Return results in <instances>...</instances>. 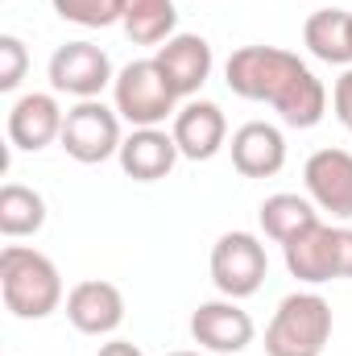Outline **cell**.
<instances>
[{"mask_svg":"<svg viewBox=\"0 0 352 356\" xmlns=\"http://www.w3.org/2000/svg\"><path fill=\"white\" fill-rule=\"evenodd\" d=\"M58 145H63L75 162H83V166L108 162V158L120 154V145H125V137H120V112L108 108L104 99H79L75 108H67Z\"/></svg>","mask_w":352,"mask_h":356,"instance_id":"obj_5","label":"cell"},{"mask_svg":"<svg viewBox=\"0 0 352 356\" xmlns=\"http://www.w3.org/2000/svg\"><path fill=\"white\" fill-rule=\"evenodd\" d=\"M120 170L133 178V182H158L175 170V162L182 158L175 145V133H162V129H133L120 145Z\"/></svg>","mask_w":352,"mask_h":356,"instance_id":"obj_16","label":"cell"},{"mask_svg":"<svg viewBox=\"0 0 352 356\" xmlns=\"http://www.w3.org/2000/svg\"><path fill=\"white\" fill-rule=\"evenodd\" d=\"M63 120H67V112L58 108L54 95L29 91V95H21V99L8 108V141H13L17 149L38 154V149H46L50 141L63 137Z\"/></svg>","mask_w":352,"mask_h":356,"instance_id":"obj_13","label":"cell"},{"mask_svg":"<svg viewBox=\"0 0 352 356\" xmlns=\"http://www.w3.org/2000/svg\"><path fill=\"white\" fill-rule=\"evenodd\" d=\"M282 257H286L290 277H298L307 286L332 282V277H340V228L319 220L315 228H307L303 236L282 245Z\"/></svg>","mask_w":352,"mask_h":356,"instance_id":"obj_10","label":"cell"},{"mask_svg":"<svg viewBox=\"0 0 352 356\" xmlns=\"http://www.w3.org/2000/svg\"><path fill=\"white\" fill-rule=\"evenodd\" d=\"M224 79L241 99L269 104L290 129H315L328 112V91L315 71L278 46H241L224 63Z\"/></svg>","mask_w":352,"mask_h":356,"instance_id":"obj_1","label":"cell"},{"mask_svg":"<svg viewBox=\"0 0 352 356\" xmlns=\"http://www.w3.org/2000/svg\"><path fill=\"white\" fill-rule=\"evenodd\" d=\"M303 42L319 63L352 67V13L344 8H319L303 25Z\"/></svg>","mask_w":352,"mask_h":356,"instance_id":"obj_17","label":"cell"},{"mask_svg":"<svg viewBox=\"0 0 352 356\" xmlns=\"http://www.w3.org/2000/svg\"><path fill=\"white\" fill-rule=\"evenodd\" d=\"M25 67H29L25 42H21V38H13V33H0V91H17V88H21Z\"/></svg>","mask_w":352,"mask_h":356,"instance_id":"obj_22","label":"cell"},{"mask_svg":"<svg viewBox=\"0 0 352 356\" xmlns=\"http://www.w3.org/2000/svg\"><path fill=\"white\" fill-rule=\"evenodd\" d=\"M257 220H262V232L269 236V241L290 245L294 236H303L307 228H315V224H319V211H315V203H311V199L290 195V191H278V195H269V199L262 203Z\"/></svg>","mask_w":352,"mask_h":356,"instance_id":"obj_18","label":"cell"},{"mask_svg":"<svg viewBox=\"0 0 352 356\" xmlns=\"http://www.w3.org/2000/svg\"><path fill=\"white\" fill-rule=\"evenodd\" d=\"M232 166L245 178H273L286 166V137L269 120H249L232 133Z\"/></svg>","mask_w":352,"mask_h":356,"instance_id":"obj_15","label":"cell"},{"mask_svg":"<svg viewBox=\"0 0 352 356\" xmlns=\"http://www.w3.org/2000/svg\"><path fill=\"white\" fill-rule=\"evenodd\" d=\"M42 224H46V199L33 186L4 182L0 186V232L8 241H17V236L42 232Z\"/></svg>","mask_w":352,"mask_h":356,"instance_id":"obj_20","label":"cell"},{"mask_svg":"<svg viewBox=\"0 0 352 356\" xmlns=\"http://www.w3.org/2000/svg\"><path fill=\"white\" fill-rule=\"evenodd\" d=\"M67 319L83 336H112L125 323V298H120V290L112 282L88 277V282L71 286V294H67Z\"/></svg>","mask_w":352,"mask_h":356,"instance_id":"obj_12","label":"cell"},{"mask_svg":"<svg viewBox=\"0 0 352 356\" xmlns=\"http://www.w3.org/2000/svg\"><path fill=\"white\" fill-rule=\"evenodd\" d=\"M0 298L17 319H46L63 307V277L54 261L25 245L0 249Z\"/></svg>","mask_w":352,"mask_h":356,"instance_id":"obj_2","label":"cell"},{"mask_svg":"<svg viewBox=\"0 0 352 356\" xmlns=\"http://www.w3.org/2000/svg\"><path fill=\"white\" fill-rule=\"evenodd\" d=\"M166 356H203V353H166Z\"/></svg>","mask_w":352,"mask_h":356,"instance_id":"obj_26","label":"cell"},{"mask_svg":"<svg viewBox=\"0 0 352 356\" xmlns=\"http://www.w3.org/2000/svg\"><path fill=\"white\" fill-rule=\"evenodd\" d=\"M54 13L71 25L104 29V25L120 21V0H54Z\"/></svg>","mask_w":352,"mask_h":356,"instance_id":"obj_21","label":"cell"},{"mask_svg":"<svg viewBox=\"0 0 352 356\" xmlns=\"http://www.w3.org/2000/svg\"><path fill=\"white\" fill-rule=\"evenodd\" d=\"M175 145L182 158H191V162H207V158H216L220 149H224V141H228V120H224V112H220V104H211V99H191L186 108H178L175 112Z\"/></svg>","mask_w":352,"mask_h":356,"instance_id":"obj_11","label":"cell"},{"mask_svg":"<svg viewBox=\"0 0 352 356\" xmlns=\"http://www.w3.org/2000/svg\"><path fill=\"white\" fill-rule=\"evenodd\" d=\"M269 273L265 245L253 232H224L211 245V282L224 298H249L257 294Z\"/></svg>","mask_w":352,"mask_h":356,"instance_id":"obj_6","label":"cell"},{"mask_svg":"<svg viewBox=\"0 0 352 356\" xmlns=\"http://www.w3.org/2000/svg\"><path fill=\"white\" fill-rule=\"evenodd\" d=\"M191 336L207 353H245L253 344V319L237 307V298L199 302L191 315Z\"/></svg>","mask_w":352,"mask_h":356,"instance_id":"obj_9","label":"cell"},{"mask_svg":"<svg viewBox=\"0 0 352 356\" xmlns=\"http://www.w3.org/2000/svg\"><path fill=\"white\" fill-rule=\"evenodd\" d=\"M154 63L162 67V75L170 79V88H175L178 99H182V95H195V91L207 83L216 58H211L207 38H199V33H175L170 42L158 46Z\"/></svg>","mask_w":352,"mask_h":356,"instance_id":"obj_14","label":"cell"},{"mask_svg":"<svg viewBox=\"0 0 352 356\" xmlns=\"http://www.w3.org/2000/svg\"><path fill=\"white\" fill-rule=\"evenodd\" d=\"M340 277H352V228H340Z\"/></svg>","mask_w":352,"mask_h":356,"instance_id":"obj_24","label":"cell"},{"mask_svg":"<svg viewBox=\"0 0 352 356\" xmlns=\"http://www.w3.org/2000/svg\"><path fill=\"white\" fill-rule=\"evenodd\" d=\"M120 25L133 46H162L175 38V0H120Z\"/></svg>","mask_w":352,"mask_h":356,"instance_id":"obj_19","label":"cell"},{"mask_svg":"<svg viewBox=\"0 0 352 356\" xmlns=\"http://www.w3.org/2000/svg\"><path fill=\"white\" fill-rule=\"evenodd\" d=\"M328 340H332V307H328V298H319L311 290L286 294L265 327L269 356H323Z\"/></svg>","mask_w":352,"mask_h":356,"instance_id":"obj_3","label":"cell"},{"mask_svg":"<svg viewBox=\"0 0 352 356\" xmlns=\"http://www.w3.org/2000/svg\"><path fill=\"white\" fill-rule=\"evenodd\" d=\"M175 104H178V91L170 88V79L162 75V67L154 58L129 63L112 83V108L133 129H158L162 120H170L178 112Z\"/></svg>","mask_w":352,"mask_h":356,"instance_id":"obj_4","label":"cell"},{"mask_svg":"<svg viewBox=\"0 0 352 356\" xmlns=\"http://www.w3.org/2000/svg\"><path fill=\"white\" fill-rule=\"evenodd\" d=\"M50 88L67 91L75 99H99V91L108 83H116L112 75V58L91 46V42H67L50 54Z\"/></svg>","mask_w":352,"mask_h":356,"instance_id":"obj_7","label":"cell"},{"mask_svg":"<svg viewBox=\"0 0 352 356\" xmlns=\"http://www.w3.org/2000/svg\"><path fill=\"white\" fill-rule=\"evenodd\" d=\"M332 108H336V116H340V124L352 133V67L336 79V88H332Z\"/></svg>","mask_w":352,"mask_h":356,"instance_id":"obj_23","label":"cell"},{"mask_svg":"<svg viewBox=\"0 0 352 356\" xmlns=\"http://www.w3.org/2000/svg\"><path fill=\"white\" fill-rule=\"evenodd\" d=\"M99 356H145L141 348H133V344H125V340H112V344H104Z\"/></svg>","mask_w":352,"mask_h":356,"instance_id":"obj_25","label":"cell"},{"mask_svg":"<svg viewBox=\"0 0 352 356\" xmlns=\"http://www.w3.org/2000/svg\"><path fill=\"white\" fill-rule=\"evenodd\" d=\"M307 195L319 211L352 220V154L349 149H315L303 166Z\"/></svg>","mask_w":352,"mask_h":356,"instance_id":"obj_8","label":"cell"}]
</instances>
